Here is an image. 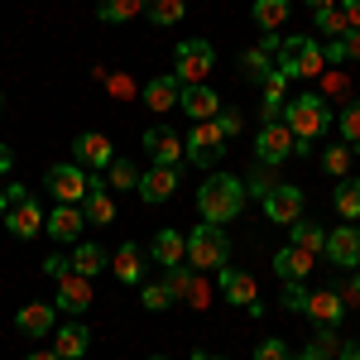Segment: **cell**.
I'll return each mask as SVG.
<instances>
[{
    "label": "cell",
    "mask_w": 360,
    "mask_h": 360,
    "mask_svg": "<svg viewBox=\"0 0 360 360\" xmlns=\"http://www.w3.org/2000/svg\"><path fill=\"white\" fill-rule=\"evenodd\" d=\"M245 178H236V173H207L202 183H197V212H202V221H236L240 212H245Z\"/></svg>",
    "instance_id": "cell-1"
},
{
    "label": "cell",
    "mask_w": 360,
    "mask_h": 360,
    "mask_svg": "<svg viewBox=\"0 0 360 360\" xmlns=\"http://www.w3.org/2000/svg\"><path fill=\"white\" fill-rule=\"evenodd\" d=\"M283 125L293 130V154H312V139L327 135V125H332V111H327V96L322 91H303V96H293L288 106H283Z\"/></svg>",
    "instance_id": "cell-2"
},
{
    "label": "cell",
    "mask_w": 360,
    "mask_h": 360,
    "mask_svg": "<svg viewBox=\"0 0 360 360\" xmlns=\"http://www.w3.org/2000/svg\"><path fill=\"white\" fill-rule=\"evenodd\" d=\"M274 68L283 77H322L327 72V58H322V44L312 39V34H288L283 39V49L274 53Z\"/></svg>",
    "instance_id": "cell-3"
},
{
    "label": "cell",
    "mask_w": 360,
    "mask_h": 360,
    "mask_svg": "<svg viewBox=\"0 0 360 360\" xmlns=\"http://www.w3.org/2000/svg\"><path fill=\"white\" fill-rule=\"evenodd\" d=\"M226 259H231V236H226L217 221H202L193 236H188V264L207 274V269H221Z\"/></svg>",
    "instance_id": "cell-4"
},
{
    "label": "cell",
    "mask_w": 360,
    "mask_h": 360,
    "mask_svg": "<svg viewBox=\"0 0 360 360\" xmlns=\"http://www.w3.org/2000/svg\"><path fill=\"white\" fill-rule=\"evenodd\" d=\"M212 68H217V49H212L207 39H183V44H178V53H173V77L183 86L207 82Z\"/></svg>",
    "instance_id": "cell-5"
},
{
    "label": "cell",
    "mask_w": 360,
    "mask_h": 360,
    "mask_svg": "<svg viewBox=\"0 0 360 360\" xmlns=\"http://www.w3.org/2000/svg\"><path fill=\"white\" fill-rule=\"evenodd\" d=\"M183 144H188V164H197L202 173H207L212 164H221V154H226V135H221L217 120H197L193 135L183 139Z\"/></svg>",
    "instance_id": "cell-6"
},
{
    "label": "cell",
    "mask_w": 360,
    "mask_h": 360,
    "mask_svg": "<svg viewBox=\"0 0 360 360\" xmlns=\"http://www.w3.org/2000/svg\"><path fill=\"white\" fill-rule=\"evenodd\" d=\"M44 183H49L53 202H72V207H82L86 193H91V178H86V168H82V164H53Z\"/></svg>",
    "instance_id": "cell-7"
},
{
    "label": "cell",
    "mask_w": 360,
    "mask_h": 360,
    "mask_svg": "<svg viewBox=\"0 0 360 360\" xmlns=\"http://www.w3.org/2000/svg\"><path fill=\"white\" fill-rule=\"evenodd\" d=\"M293 144H298L293 130H288L283 120H269V125H259V135H255V159L274 168V164H283V159L293 154Z\"/></svg>",
    "instance_id": "cell-8"
},
{
    "label": "cell",
    "mask_w": 360,
    "mask_h": 360,
    "mask_svg": "<svg viewBox=\"0 0 360 360\" xmlns=\"http://www.w3.org/2000/svg\"><path fill=\"white\" fill-rule=\"evenodd\" d=\"M259 202H264V217H269V221H278V226L303 221V188H293V183H278V188H269Z\"/></svg>",
    "instance_id": "cell-9"
},
{
    "label": "cell",
    "mask_w": 360,
    "mask_h": 360,
    "mask_svg": "<svg viewBox=\"0 0 360 360\" xmlns=\"http://www.w3.org/2000/svg\"><path fill=\"white\" fill-rule=\"evenodd\" d=\"M327 259L336 269H360V226L356 221L327 231Z\"/></svg>",
    "instance_id": "cell-10"
},
{
    "label": "cell",
    "mask_w": 360,
    "mask_h": 360,
    "mask_svg": "<svg viewBox=\"0 0 360 360\" xmlns=\"http://www.w3.org/2000/svg\"><path fill=\"white\" fill-rule=\"evenodd\" d=\"M139 101H144L154 115L178 111V101H183V82H178L173 72H164V77H149V82L139 86Z\"/></svg>",
    "instance_id": "cell-11"
},
{
    "label": "cell",
    "mask_w": 360,
    "mask_h": 360,
    "mask_svg": "<svg viewBox=\"0 0 360 360\" xmlns=\"http://www.w3.org/2000/svg\"><path fill=\"white\" fill-rule=\"evenodd\" d=\"M144 149H149V159L159 168H178V159H188V144L173 135V130H164V125H154V130H144V139H139Z\"/></svg>",
    "instance_id": "cell-12"
},
{
    "label": "cell",
    "mask_w": 360,
    "mask_h": 360,
    "mask_svg": "<svg viewBox=\"0 0 360 360\" xmlns=\"http://www.w3.org/2000/svg\"><path fill=\"white\" fill-rule=\"evenodd\" d=\"M217 288H221L226 298L236 307H250L259 303V288H255V274H245V269H231V264H221L217 269Z\"/></svg>",
    "instance_id": "cell-13"
},
{
    "label": "cell",
    "mask_w": 360,
    "mask_h": 360,
    "mask_svg": "<svg viewBox=\"0 0 360 360\" xmlns=\"http://www.w3.org/2000/svg\"><path fill=\"white\" fill-rule=\"evenodd\" d=\"M82 226H86V217H82V207H72V202H53V212L44 217V231L53 240H77Z\"/></svg>",
    "instance_id": "cell-14"
},
{
    "label": "cell",
    "mask_w": 360,
    "mask_h": 360,
    "mask_svg": "<svg viewBox=\"0 0 360 360\" xmlns=\"http://www.w3.org/2000/svg\"><path fill=\"white\" fill-rule=\"evenodd\" d=\"M72 159H77L82 168H111L115 149H111V139H106V135L86 130V135H77V139H72Z\"/></svg>",
    "instance_id": "cell-15"
},
{
    "label": "cell",
    "mask_w": 360,
    "mask_h": 360,
    "mask_svg": "<svg viewBox=\"0 0 360 360\" xmlns=\"http://www.w3.org/2000/svg\"><path fill=\"white\" fill-rule=\"evenodd\" d=\"M149 207H159V202H168V197L178 193V168H149V173H139V188H135Z\"/></svg>",
    "instance_id": "cell-16"
},
{
    "label": "cell",
    "mask_w": 360,
    "mask_h": 360,
    "mask_svg": "<svg viewBox=\"0 0 360 360\" xmlns=\"http://www.w3.org/2000/svg\"><path fill=\"white\" fill-rule=\"evenodd\" d=\"M44 217H49V212L29 197V202H20V207H10V212H5V226H10V236H15V240H34V236L44 231Z\"/></svg>",
    "instance_id": "cell-17"
},
{
    "label": "cell",
    "mask_w": 360,
    "mask_h": 360,
    "mask_svg": "<svg viewBox=\"0 0 360 360\" xmlns=\"http://www.w3.org/2000/svg\"><path fill=\"white\" fill-rule=\"evenodd\" d=\"M303 317H312L317 327H336L341 317H346V298L336 293V288H317L312 298H307V312Z\"/></svg>",
    "instance_id": "cell-18"
},
{
    "label": "cell",
    "mask_w": 360,
    "mask_h": 360,
    "mask_svg": "<svg viewBox=\"0 0 360 360\" xmlns=\"http://www.w3.org/2000/svg\"><path fill=\"white\" fill-rule=\"evenodd\" d=\"M178 111H188L193 120H217V111H221V96H217V91H212L207 82L183 86V101H178Z\"/></svg>",
    "instance_id": "cell-19"
},
{
    "label": "cell",
    "mask_w": 360,
    "mask_h": 360,
    "mask_svg": "<svg viewBox=\"0 0 360 360\" xmlns=\"http://www.w3.org/2000/svg\"><path fill=\"white\" fill-rule=\"evenodd\" d=\"M63 312H86L91 307V278L86 274H68L58 278V298H53Z\"/></svg>",
    "instance_id": "cell-20"
},
{
    "label": "cell",
    "mask_w": 360,
    "mask_h": 360,
    "mask_svg": "<svg viewBox=\"0 0 360 360\" xmlns=\"http://www.w3.org/2000/svg\"><path fill=\"white\" fill-rule=\"evenodd\" d=\"M86 346H91V332H86L82 322H68V327H58L53 332V351L58 360H82Z\"/></svg>",
    "instance_id": "cell-21"
},
{
    "label": "cell",
    "mask_w": 360,
    "mask_h": 360,
    "mask_svg": "<svg viewBox=\"0 0 360 360\" xmlns=\"http://www.w3.org/2000/svg\"><path fill=\"white\" fill-rule=\"evenodd\" d=\"M149 259H159L164 269L183 264V259H188V236H178L173 226H168V231H159V236H154V245H149Z\"/></svg>",
    "instance_id": "cell-22"
},
{
    "label": "cell",
    "mask_w": 360,
    "mask_h": 360,
    "mask_svg": "<svg viewBox=\"0 0 360 360\" xmlns=\"http://www.w3.org/2000/svg\"><path fill=\"white\" fill-rule=\"evenodd\" d=\"M312 264H317V255H307V250H298V245H283L274 255V274L283 278V283H288V278H307Z\"/></svg>",
    "instance_id": "cell-23"
},
{
    "label": "cell",
    "mask_w": 360,
    "mask_h": 360,
    "mask_svg": "<svg viewBox=\"0 0 360 360\" xmlns=\"http://www.w3.org/2000/svg\"><path fill=\"white\" fill-rule=\"evenodd\" d=\"M111 269L120 283H144V250L135 245V240H125V245L111 255Z\"/></svg>",
    "instance_id": "cell-24"
},
{
    "label": "cell",
    "mask_w": 360,
    "mask_h": 360,
    "mask_svg": "<svg viewBox=\"0 0 360 360\" xmlns=\"http://www.w3.org/2000/svg\"><path fill=\"white\" fill-rule=\"evenodd\" d=\"M82 217L91 226H111L115 221V202H111V193H106L101 178H91V193H86V202H82Z\"/></svg>",
    "instance_id": "cell-25"
},
{
    "label": "cell",
    "mask_w": 360,
    "mask_h": 360,
    "mask_svg": "<svg viewBox=\"0 0 360 360\" xmlns=\"http://www.w3.org/2000/svg\"><path fill=\"white\" fill-rule=\"evenodd\" d=\"M283 91H288V77L274 68V77L259 86V115H264V125H269V120H283V106H288Z\"/></svg>",
    "instance_id": "cell-26"
},
{
    "label": "cell",
    "mask_w": 360,
    "mask_h": 360,
    "mask_svg": "<svg viewBox=\"0 0 360 360\" xmlns=\"http://www.w3.org/2000/svg\"><path fill=\"white\" fill-rule=\"evenodd\" d=\"M15 327H20L25 336H49V332H53V307H49V303H29V307H20Z\"/></svg>",
    "instance_id": "cell-27"
},
{
    "label": "cell",
    "mask_w": 360,
    "mask_h": 360,
    "mask_svg": "<svg viewBox=\"0 0 360 360\" xmlns=\"http://www.w3.org/2000/svg\"><path fill=\"white\" fill-rule=\"evenodd\" d=\"M240 72H245L250 86H264L269 77H274V63H269V53H264L259 44H255V49H245V53H240Z\"/></svg>",
    "instance_id": "cell-28"
},
{
    "label": "cell",
    "mask_w": 360,
    "mask_h": 360,
    "mask_svg": "<svg viewBox=\"0 0 360 360\" xmlns=\"http://www.w3.org/2000/svg\"><path fill=\"white\" fill-rule=\"evenodd\" d=\"M288 10H293V0H255V5H250V20L259 29H283Z\"/></svg>",
    "instance_id": "cell-29"
},
{
    "label": "cell",
    "mask_w": 360,
    "mask_h": 360,
    "mask_svg": "<svg viewBox=\"0 0 360 360\" xmlns=\"http://www.w3.org/2000/svg\"><path fill=\"white\" fill-rule=\"evenodd\" d=\"M288 245L307 250V255H322V250H327V236H322L317 221H293L288 226Z\"/></svg>",
    "instance_id": "cell-30"
},
{
    "label": "cell",
    "mask_w": 360,
    "mask_h": 360,
    "mask_svg": "<svg viewBox=\"0 0 360 360\" xmlns=\"http://www.w3.org/2000/svg\"><path fill=\"white\" fill-rule=\"evenodd\" d=\"M106 264H111V255H106L101 245H77V250H72V274L96 278L101 269H106Z\"/></svg>",
    "instance_id": "cell-31"
},
{
    "label": "cell",
    "mask_w": 360,
    "mask_h": 360,
    "mask_svg": "<svg viewBox=\"0 0 360 360\" xmlns=\"http://www.w3.org/2000/svg\"><path fill=\"white\" fill-rule=\"evenodd\" d=\"M139 10H144V0H96V15L106 25H130Z\"/></svg>",
    "instance_id": "cell-32"
},
{
    "label": "cell",
    "mask_w": 360,
    "mask_h": 360,
    "mask_svg": "<svg viewBox=\"0 0 360 360\" xmlns=\"http://www.w3.org/2000/svg\"><path fill=\"white\" fill-rule=\"evenodd\" d=\"M144 15L159 29H168V25H178V20L188 15V5H183V0H144Z\"/></svg>",
    "instance_id": "cell-33"
},
{
    "label": "cell",
    "mask_w": 360,
    "mask_h": 360,
    "mask_svg": "<svg viewBox=\"0 0 360 360\" xmlns=\"http://www.w3.org/2000/svg\"><path fill=\"white\" fill-rule=\"evenodd\" d=\"M106 188H120V193L139 188V168L130 164V159H111V168H106Z\"/></svg>",
    "instance_id": "cell-34"
},
{
    "label": "cell",
    "mask_w": 360,
    "mask_h": 360,
    "mask_svg": "<svg viewBox=\"0 0 360 360\" xmlns=\"http://www.w3.org/2000/svg\"><path fill=\"white\" fill-rule=\"evenodd\" d=\"M197 274H202V269H193V264H188V259H183V264H173V269H168V293H173V303H178V298H188V293H193Z\"/></svg>",
    "instance_id": "cell-35"
},
{
    "label": "cell",
    "mask_w": 360,
    "mask_h": 360,
    "mask_svg": "<svg viewBox=\"0 0 360 360\" xmlns=\"http://www.w3.org/2000/svg\"><path fill=\"white\" fill-rule=\"evenodd\" d=\"M322 173L346 178V173H351V144H327V149H322Z\"/></svg>",
    "instance_id": "cell-36"
},
{
    "label": "cell",
    "mask_w": 360,
    "mask_h": 360,
    "mask_svg": "<svg viewBox=\"0 0 360 360\" xmlns=\"http://www.w3.org/2000/svg\"><path fill=\"white\" fill-rule=\"evenodd\" d=\"M332 202H336V212H341V221H360V183H341Z\"/></svg>",
    "instance_id": "cell-37"
},
{
    "label": "cell",
    "mask_w": 360,
    "mask_h": 360,
    "mask_svg": "<svg viewBox=\"0 0 360 360\" xmlns=\"http://www.w3.org/2000/svg\"><path fill=\"white\" fill-rule=\"evenodd\" d=\"M317 29H322V39H341V34H351L346 15H341V5H332V10H317Z\"/></svg>",
    "instance_id": "cell-38"
},
{
    "label": "cell",
    "mask_w": 360,
    "mask_h": 360,
    "mask_svg": "<svg viewBox=\"0 0 360 360\" xmlns=\"http://www.w3.org/2000/svg\"><path fill=\"white\" fill-rule=\"evenodd\" d=\"M336 125H341V139L356 149V144H360V96H356V101H351L341 115H336Z\"/></svg>",
    "instance_id": "cell-39"
},
{
    "label": "cell",
    "mask_w": 360,
    "mask_h": 360,
    "mask_svg": "<svg viewBox=\"0 0 360 360\" xmlns=\"http://www.w3.org/2000/svg\"><path fill=\"white\" fill-rule=\"evenodd\" d=\"M307 298H312V288H307L303 278H288L283 283V307L288 312H307Z\"/></svg>",
    "instance_id": "cell-40"
},
{
    "label": "cell",
    "mask_w": 360,
    "mask_h": 360,
    "mask_svg": "<svg viewBox=\"0 0 360 360\" xmlns=\"http://www.w3.org/2000/svg\"><path fill=\"white\" fill-rule=\"evenodd\" d=\"M139 303L149 307V312H164V307L173 303V293H168V283H144V288H139Z\"/></svg>",
    "instance_id": "cell-41"
},
{
    "label": "cell",
    "mask_w": 360,
    "mask_h": 360,
    "mask_svg": "<svg viewBox=\"0 0 360 360\" xmlns=\"http://www.w3.org/2000/svg\"><path fill=\"white\" fill-rule=\"evenodd\" d=\"M255 360H293V351H288L283 336H264V341L255 346Z\"/></svg>",
    "instance_id": "cell-42"
},
{
    "label": "cell",
    "mask_w": 360,
    "mask_h": 360,
    "mask_svg": "<svg viewBox=\"0 0 360 360\" xmlns=\"http://www.w3.org/2000/svg\"><path fill=\"white\" fill-rule=\"evenodd\" d=\"M269 188H278V178L269 173V164H259V168H255V173L245 178V193H250V197H264Z\"/></svg>",
    "instance_id": "cell-43"
},
{
    "label": "cell",
    "mask_w": 360,
    "mask_h": 360,
    "mask_svg": "<svg viewBox=\"0 0 360 360\" xmlns=\"http://www.w3.org/2000/svg\"><path fill=\"white\" fill-rule=\"evenodd\" d=\"M312 346H317V351H327V356L336 360L346 341H341V332H336V327H317V336H312Z\"/></svg>",
    "instance_id": "cell-44"
},
{
    "label": "cell",
    "mask_w": 360,
    "mask_h": 360,
    "mask_svg": "<svg viewBox=\"0 0 360 360\" xmlns=\"http://www.w3.org/2000/svg\"><path fill=\"white\" fill-rule=\"evenodd\" d=\"M39 269H44V274H49V278L58 283V278H68V274H72V255H49V259H44Z\"/></svg>",
    "instance_id": "cell-45"
},
{
    "label": "cell",
    "mask_w": 360,
    "mask_h": 360,
    "mask_svg": "<svg viewBox=\"0 0 360 360\" xmlns=\"http://www.w3.org/2000/svg\"><path fill=\"white\" fill-rule=\"evenodd\" d=\"M217 125H221V135H226V139H231V135H240V115H236V111H226V106L217 111Z\"/></svg>",
    "instance_id": "cell-46"
},
{
    "label": "cell",
    "mask_w": 360,
    "mask_h": 360,
    "mask_svg": "<svg viewBox=\"0 0 360 360\" xmlns=\"http://www.w3.org/2000/svg\"><path fill=\"white\" fill-rule=\"evenodd\" d=\"M188 303H193V307H207V303H212V288H207V278H202V274H197L193 293H188Z\"/></svg>",
    "instance_id": "cell-47"
},
{
    "label": "cell",
    "mask_w": 360,
    "mask_h": 360,
    "mask_svg": "<svg viewBox=\"0 0 360 360\" xmlns=\"http://www.w3.org/2000/svg\"><path fill=\"white\" fill-rule=\"evenodd\" d=\"M322 58H327V63H346V44H341V39H327Z\"/></svg>",
    "instance_id": "cell-48"
},
{
    "label": "cell",
    "mask_w": 360,
    "mask_h": 360,
    "mask_svg": "<svg viewBox=\"0 0 360 360\" xmlns=\"http://www.w3.org/2000/svg\"><path fill=\"white\" fill-rule=\"evenodd\" d=\"M341 15H346L351 29H360V0H341Z\"/></svg>",
    "instance_id": "cell-49"
},
{
    "label": "cell",
    "mask_w": 360,
    "mask_h": 360,
    "mask_svg": "<svg viewBox=\"0 0 360 360\" xmlns=\"http://www.w3.org/2000/svg\"><path fill=\"white\" fill-rule=\"evenodd\" d=\"M341 44H346V63H351V58H360V29L341 34Z\"/></svg>",
    "instance_id": "cell-50"
},
{
    "label": "cell",
    "mask_w": 360,
    "mask_h": 360,
    "mask_svg": "<svg viewBox=\"0 0 360 360\" xmlns=\"http://www.w3.org/2000/svg\"><path fill=\"white\" fill-rule=\"evenodd\" d=\"M111 96H135V82H130V77H111Z\"/></svg>",
    "instance_id": "cell-51"
},
{
    "label": "cell",
    "mask_w": 360,
    "mask_h": 360,
    "mask_svg": "<svg viewBox=\"0 0 360 360\" xmlns=\"http://www.w3.org/2000/svg\"><path fill=\"white\" fill-rule=\"evenodd\" d=\"M5 197H10V207H20V202H29V193L20 188V183H5Z\"/></svg>",
    "instance_id": "cell-52"
},
{
    "label": "cell",
    "mask_w": 360,
    "mask_h": 360,
    "mask_svg": "<svg viewBox=\"0 0 360 360\" xmlns=\"http://www.w3.org/2000/svg\"><path fill=\"white\" fill-rule=\"evenodd\" d=\"M341 298H346V303H360V274L346 283V293H341Z\"/></svg>",
    "instance_id": "cell-53"
},
{
    "label": "cell",
    "mask_w": 360,
    "mask_h": 360,
    "mask_svg": "<svg viewBox=\"0 0 360 360\" xmlns=\"http://www.w3.org/2000/svg\"><path fill=\"white\" fill-rule=\"evenodd\" d=\"M336 360H360V341H346V346H341V356Z\"/></svg>",
    "instance_id": "cell-54"
},
{
    "label": "cell",
    "mask_w": 360,
    "mask_h": 360,
    "mask_svg": "<svg viewBox=\"0 0 360 360\" xmlns=\"http://www.w3.org/2000/svg\"><path fill=\"white\" fill-rule=\"evenodd\" d=\"M293 360H332V356H327V351H317V346H307V351H298Z\"/></svg>",
    "instance_id": "cell-55"
},
{
    "label": "cell",
    "mask_w": 360,
    "mask_h": 360,
    "mask_svg": "<svg viewBox=\"0 0 360 360\" xmlns=\"http://www.w3.org/2000/svg\"><path fill=\"white\" fill-rule=\"evenodd\" d=\"M15 168V154H10V144H0V173H10Z\"/></svg>",
    "instance_id": "cell-56"
},
{
    "label": "cell",
    "mask_w": 360,
    "mask_h": 360,
    "mask_svg": "<svg viewBox=\"0 0 360 360\" xmlns=\"http://www.w3.org/2000/svg\"><path fill=\"white\" fill-rule=\"evenodd\" d=\"M303 5H312V15H317V10H332L336 0H303Z\"/></svg>",
    "instance_id": "cell-57"
},
{
    "label": "cell",
    "mask_w": 360,
    "mask_h": 360,
    "mask_svg": "<svg viewBox=\"0 0 360 360\" xmlns=\"http://www.w3.org/2000/svg\"><path fill=\"white\" fill-rule=\"evenodd\" d=\"M25 360H58V351H34V356H25Z\"/></svg>",
    "instance_id": "cell-58"
},
{
    "label": "cell",
    "mask_w": 360,
    "mask_h": 360,
    "mask_svg": "<svg viewBox=\"0 0 360 360\" xmlns=\"http://www.w3.org/2000/svg\"><path fill=\"white\" fill-rule=\"evenodd\" d=\"M5 212H10V197H5V188H0V221H5Z\"/></svg>",
    "instance_id": "cell-59"
},
{
    "label": "cell",
    "mask_w": 360,
    "mask_h": 360,
    "mask_svg": "<svg viewBox=\"0 0 360 360\" xmlns=\"http://www.w3.org/2000/svg\"><path fill=\"white\" fill-rule=\"evenodd\" d=\"M193 360H226V356H207V351H193Z\"/></svg>",
    "instance_id": "cell-60"
},
{
    "label": "cell",
    "mask_w": 360,
    "mask_h": 360,
    "mask_svg": "<svg viewBox=\"0 0 360 360\" xmlns=\"http://www.w3.org/2000/svg\"><path fill=\"white\" fill-rule=\"evenodd\" d=\"M149 360H168V356H149Z\"/></svg>",
    "instance_id": "cell-61"
},
{
    "label": "cell",
    "mask_w": 360,
    "mask_h": 360,
    "mask_svg": "<svg viewBox=\"0 0 360 360\" xmlns=\"http://www.w3.org/2000/svg\"><path fill=\"white\" fill-rule=\"evenodd\" d=\"M0 106H5V101H0Z\"/></svg>",
    "instance_id": "cell-62"
}]
</instances>
